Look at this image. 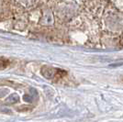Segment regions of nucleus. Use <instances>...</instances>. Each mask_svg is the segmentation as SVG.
Here are the masks:
<instances>
[{"label": "nucleus", "instance_id": "obj_1", "mask_svg": "<svg viewBox=\"0 0 123 122\" xmlns=\"http://www.w3.org/2000/svg\"><path fill=\"white\" fill-rule=\"evenodd\" d=\"M6 65H7V61H4V60H1V59H0V69L5 68Z\"/></svg>", "mask_w": 123, "mask_h": 122}]
</instances>
